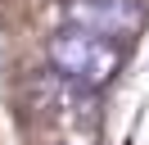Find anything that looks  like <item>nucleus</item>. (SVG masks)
Returning a JSON list of instances; mask_svg holds the SVG:
<instances>
[{
    "label": "nucleus",
    "mask_w": 149,
    "mask_h": 145,
    "mask_svg": "<svg viewBox=\"0 0 149 145\" xmlns=\"http://www.w3.org/2000/svg\"><path fill=\"white\" fill-rule=\"evenodd\" d=\"M45 59L54 68V77L72 82L81 91H100L118 77L122 68V50L118 41H104V36H91V32H77V27H63L59 36H50L45 45Z\"/></svg>",
    "instance_id": "1"
},
{
    "label": "nucleus",
    "mask_w": 149,
    "mask_h": 145,
    "mask_svg": "<svg viewBox=\"0 0 149 145\" xmlns=\"http://www.w3.org/2000/svg\"><path fill=\"white\" fill-rule=\"evenodd\" d=\"M63 18L77 32L113 41V36H136L145 27V5L140 0H68Z\"/></svg>",
    "instance_id": "2"
}]
</instances>
